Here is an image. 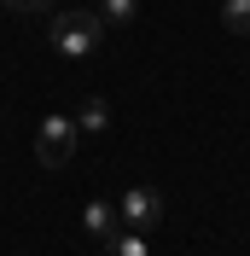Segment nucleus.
I'll return each mask as SVG.
<instances>
[{
    "label": "nucleus",
    "mask_w": 250,
    "mask_h": 256,
    "mask_svg": "<svg viewBox=\"0 0 250 256\" xmlns=\"http://www.w3.org/2000/svg\"><path fill=\"white\" fill-rule=\"evenodd\" d=\"M105 256H152V244H146V233L128 227V233H116V239L105 244Z\"/></svg>",
    "instance_id": "obj_6"
},
{
    "label": "nucleus",
    "mask_w": 250,
    "mask_h": 256,
    "mask_svg": "<svg viewBox=\"0 0 250 256\" xmlns=\"http://www.w3.org/2000/svg\"><path fill=\"white\" fill-rule=\"evenodd\" d=\"M0 6L18 12V18H24V12H52V0H0Z\"/></svg>",
    "instance_id": "obj_9"
},
{
    "label": "nucleus",
    "mask_w": 250,
    "mask_h": 256,
    "mask_svg": "<svg viewBox=\"0 0 250 256\" xmlns=\"http://www.w3.org/2000/svg\"><path fill=\"white\" fill-rule=\"evenodd\" d=\"M76 128H88V134L110 128V105H105V99H82V116H76Z\"/></svg>",
    "instance_id": "obj_5"
},
{
    "label": "nucleus",
    "mask_w": 250,
    "mask_h": 256,
    "mask_svg": "<svg viewBox=\"0 0 250 256\" xmlns=\"http://www.w3.org/2000/svg\"><path fill=\"white\" fill-rule=\"evenodd\" d=\"M99 18L105 24H134L140 18V0H99Z\"/></svg>",
    "instance_id": "obj_8"
},
{
    "label": "nucleus",
    "mask_w": 250,
    "mask_h": 256,
    "mask_svg": "<svg viewBox=\"0 0 250 256\" xmlns=\"http://www.w3.org/2000/svg\"><path fill=\"white\" fill-rule=\"evenodd\" d=\"M116 222H122V216H116L110 198H94V204L82 210V227H88V239H94V244H110V239H116Z\"/></svg>",
    "instance_id": "obj_4"
},
{
    "label": "nucleus",
    "mask_w": 250,
    "mask_h": 256,
    "mask_svg": "<svg viewBox=\"0 0 250 256\" xmlns=\"http://www.w3.org/2000/svg\"><path fill=\"white\" fill-rule=\"evenodd\" d=\"M35 158H41V169H64L76 158V122L70 116H47L41 134H35Z\"/></svg>",
    "instance_id": "obj_2"
},
{
    "label": "nucleus",
    "mask_w": 250,
    "mask_h": 256,
    "mask_svg": "<svg viewBox=\"0 0 250 256\" xmlns=\"http://www.w3.org/2000/svg\"><path fill=\"white\" fill-rule=\"evenodd\" d=\"M47 41L64 52V58H94L99 41H105V18H99V12H82V6L52 12L47 18Z\"/></svg>",
    "instance_id": "obj_1"
},
{
    "label": "nucleus",
    "mask_w": 250,
    "mask_h": 256,
    "mask_svg": "<svg viewBox=\"0 0 250 256\" xmlns=\"http://www.w3.org/2000/svg\"><path fill=\"white\" fill-rule=\"evenodd\" d=\"M116 216H122L134 233H152V227L163 222V198H157V186H134V192H122Z\"/></svg>",
    "instance_id": "obj_3"
},
{
    "label": "nucleus",
    "mask_w": 250,
    "mask_h": 256,
    "mask_svg": "<svg viewBox=\"0 0 250 256\" xmlns=\"http://www.w3.org/2000/svg\"><path fill=\"white\" fill-rule=\"evenodd\" d=\"M221 24L233 35H250V0H221Z\"/></svg>",
    "instance_id": "obj_7"
}]
</instances>
